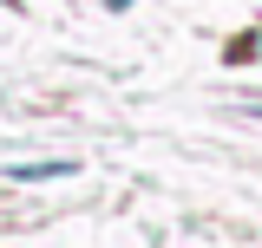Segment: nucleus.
<instances>
[{"label": "nucleus", "instance_id": "obj_1", "mask_svg": "<svg viewBox=\"0 0 262 248\" xmlns=\"http://www.w3.org/2000/svg\"><path fill=\"white\" fill-rule=\"evenodd\" d=\"M13 177H72V163H13Z\"/></svg>", "mask_w": 262, "mask_h": 248}]
</instances>
